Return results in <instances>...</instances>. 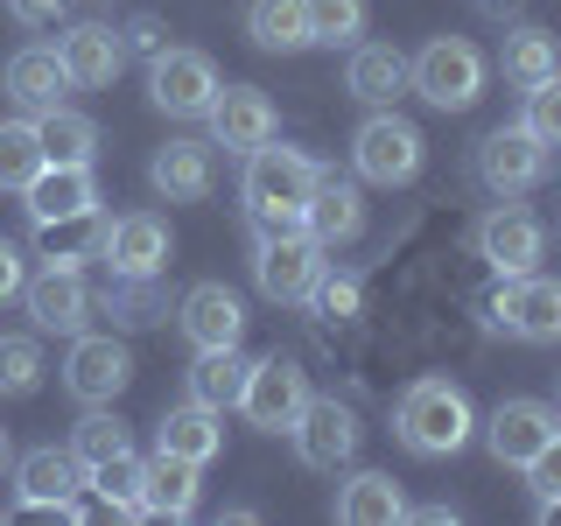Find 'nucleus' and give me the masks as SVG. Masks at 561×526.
I'll return each mask as SVG.
<instances>
[{"mask_svg":"<svg viewBox=\"0 0 561 526\" xmlns=\"http://www.w3.org/2000/svg\"><path fill=\"white\" fill-rule=\"evenodd\" d=\"M309 190H316V162H309V155L260 140V148L245 155V175H239V204H245L253 239H267V232H302Z\"/></svg>","mask_w":561,"mask_h":526,"instance_id":"obj_1","label":"nucleus"},{"mask_svg":"<svg viewBox=\"0 0 561 526\" xmlns=\"http://www.w3.org/2000/svg\"><path fill=\"white\" fill-rule=\"evenodd\" d=\"M393 435H400V449L421 456V464H443V456H456L470 435H478V408H470V393L456 379L421 373L393 408Z\"/></svg>","mask_w":561,"mask_h":526,"instance_id":"obj_2","label":"nucleus"},{"mask_svg":"<svg viewBox=\"0 0 561 526\" xmlns=\"http://www.w3.org/2000/svg\"><path fill=\"white\" fill-rule=\"evenodd\" d=\"M408 92H421L435 113H470L484 99V49L463 35H435L408 57Z\"/></svg>","mask_w":561,"mask_h":526,"instance_id":"obj_3","label":"nucleus"},{"mask_svg":"<svg viewBox=\"0 0 561 526\" xmlns=\"http://www.w3.org/2000/svg\"><path fill=\"white\" fill-rule=\"evenodd\" d=\"M421 162H428V140H421V127L400 119L393 105H373V119L351 134V169L373 190H408L421 175Z\"/></svg>","mask_w":561,"mask_h":526,"instance_id":"obj_4","label":"nucleus"},{"mask_svg":"<svg viewBox=\"0 0 561 526\" xmlns=\"http://www.w3.org/2000/svg\"><path fill=\"white\" fill-rule=\"evenodd\" d=\"M484 323L505 330L519 344H561V281L554 274H499V288L484 295Z\"/></svg>","mask_w":561,"mask_h":526,"instance_id":"obj_5","label":"nucleus"},{"mask_svg":"<svg viewBox=\"0 0 561 526\" xmlns=\"http://www.w3.org/2000/svg\"><path fill=\"white\" fill-rule=\"evenodd\" d=\"M309 408V373L295 358H253V373H245L239 386V414H245V428H260V435H288L295 428V414Z\"/></svg>","mask_w":561,"mask_h":526,"instance_id":"obj_6","label":"nucleus"},{"mask_svg":"<svg viewBox=\"0 0 561 526\" xmlns=\"http://www.w3.org/2000/svg\"><path fill=\"white\" fill-rule=\"evenodd\" d=\"M210 99H218V64L204 49H154L148 57V105L169 119H204Z\"/></svg>","mask_w":561,"mask_h":526,"instance_id":"obj_7","label":"nucleus"},{"mask_svg":"<svg viewBox=\"0 0 561 526\" xmlns=\"http://www.w3.org/2000/svg\"><path fill=\"white\" fill-rule=\"evenodd\" d=\"M470 239H478V260H484L491 274H534L540 253H548V225H540L519 197H499L478 218V232H470Z\"/></svg>","mask_w":561,"mask_h":526,"instance_id":"obj_8","label":"nucleus"},{"mask_svg":"<svg viewBox=\"0 0 561 526\" xmlns=\"http://www.w3.org/2000/svg\"><path fill=\"white\" fill-rule=\"evenodd\" d=\"M330 267V253L316 245L309 232H267L253 239V288L267 295V302H309L316 274Z\"/></svg>","mask_w":561,"mask_h":526,"instance_id":"obj_9","label":"nucleus"},{"mask_svg":"<svg viewBox=\"0 0 561 526\" xmlns=\"http://www.w3.org/2000/svg\"><path fill=\"white\" fill-rule=\"evenodd\" d=\"M288 443H295V456H302L309 470L337 478V470H351V464H358V443H365V428H358V414H351L344 400H316V393H309V408L295 414Z\"/></svg>","mask_w":561,"mask_h":526,"instance_id":"obj_10","label":"nucleus"},{"mask_svg":"<svg viewBox=\"0 0 561 526\" xmlns=\"http://www.w3.org/2000/svg\"><path fill=\"white\" fill-rule=\"evenodd\" d=\"M554 169V148H540L526 127H491L478 140V183L491 197H526V190H540Z\"/></svg>","mask_w":561,"mask_h":526,"instance_id":"obj_11","label":"nucleus"},{"mask_svg":"<svg viewBox=\"0 0 561 526\" xmlns=\"http://www.w3.org/2000/svg\"><path fill=\"white\" fill-rule=\"evenodd\" d=\"M64 386H70V400H84V408H113V400L134 386V351L119 338L78 330V338H70V358H64Z\"/></svg>","mask_w":561,"mask_h":526,"instance_id":"obj_12","label":"nucleus"},{"mask_svg":"<svg viewBox=\"0 0 561 526\" xmlns=\"http://www.w3.org/2000/svg\"><path fill=\"white\" fill-rule=\"evenodd\" d=\"M78 491H84V464L70 449H28V456H14V499H22V513L78 519Z\"/></svg>","mask_w":561,"mask_h":526,"instance_id":"obj_13","label":"nucleus"},{"mask_svg":"<svg viewBox=\"0 0 561 526\" xmlns=\"http://www.w3.org/2000/svg\"><path fill=\"white\" fill-rule=\"evenodd\" d=\"M169 253H175V239H169V225L154 218V210L105 218V245H99L105 274H119V281H154V274L169 267Z\"/></svg>","mask_w":561,"mask_h":526,"instance_id":"obj_14","label":"nucleus"},{"mask_svg":"<svg viewBox=\"0 0 561 526\" xmlns=\"http://www.w3.org/2000/svg\"><path fill=\"white\" fill-rule=\"evenodd\" d=\"M302 232L323 245V253H344V245L365 239V190L337 169H316V190L302 204Z\"/></svg>","mask_w":561,"mask_h":526,"instance_id":"obj_15","label":"nucleus"},{"mask_svg":"<svg viewBox=\"0 0 561 526\" xmlns=\"http://www.w3.org/2000/svg\"><path fill=\"white\" fill-rule=\"evenodd\" d=\"M204 119H210V148H225V155H253L260 140L280 134V113L260 84H218Z\"/></svg>","mask_w":561,"mask_h":526,"instance_id":"obj_16","label":"nucleus"},{"mask_svg":"<svg viewBox=\"0 0 561 526\" xmlns=\"http://www.w3.org/2000/svg\"><path fill=\"white\" fill-rule=\"evenodd\" d=\"M22 309L35 316V330H49V338H78V330L92 323L99 295L84 288V267H43V274H28Z\"/></svg>","mask_w":561,"mask_h":526,"instance_id":"obj_17","label":"nucleus"},{"mask_svg":"<svg viewBox=\"0 0 561 526\" xmlns=\"http://www.w3.org/2000/svg\"><path fill=\"white\" fill-rule=\"evenodd\" d=\"M561 428V414L548 408V400H526V393H513V400H499V408L484 414V449H491V464H505V470H519L526 456H534L548 435Z\"/></svg>","mask_w":561,"mask_h":526,"instance_id":"obj_18","label":"nucleus"},{"mask_svg":"<svg viewBox=\"0 0 561 526\" xmlns=\"http://www.w3.org/2000/svg\"><path fill=\"white\" fill-rule=\"evenodd\" d=\"M148 183L162 190L169 204H204L210 190H218V148H210V140H197V134L169 140V148H154Z\"/></svg>","mask_w":561,"mask_h":526,"instance_id":"obj_19","label":"nucleus"},{"mask_svg":"<svg viewBox=\"0 0 561 526\" xmlns=\"http://www.w3.org/2000/svg\"><path fill=\"white\" fill-rule=\"evenodd\" d=\"M57 57H64L78 92H105V84L119 78V64H127V43H119V28H105V22H70L57 35Z\"/></svg>","mask_w":561,"mask_h":526,"instance_id":"obj_20","label":"nucleus"},{"mask_svg":"<svg viewBox=\"0 0 561 526\" xmlns=\"http://www.w3.org/2000/svg\"><path fill=\"white\" fill-rule=\"evenodd\" d=\"M175 323H183V338L197 351L239 344L245 338V302H239V288H225V281H197V288L175 302Z\"/></svg>","mask_w":561,"mask_h":526,"instance_id":"obj_21","label":"nucleus"},{"mask_svg":"<svg viewBox=\"0 0 561 526\" xmlns=\"http://www.w3.org/2000/svg\"><path fill=\"white\" fill-rule=\"evenodd\" d=\"M8 99L22 105V113L35 119V113H57V105L70 99V70H64V57H57V43H28V49H14L8 57Z\"/></svg>","mask_w":561,"mask_h":526,"instance_id":"obj_22","label":"nucleus"},{"mask_svg":"<svg viewBox=\"0 0 561 526\" xmlns=\"http://www.w3.org/2000/svg\"><path fill=\"white\" fill-rule=\"evenodd\" d=\"M22 210H28V225L99 210V175H92V169H70V162H43V169L22 183Z\"/></svg>","mask_w":561,"mask_h":526,"instance_id":"obj_23","label":"nucleus"},{"mask_svg":"<svg viewBox=\"0 0 561 526\" xmlns=\"http://www.w3.org/2000/svg\"><path fill=\"white\" fill-rule=\"evenodd\" d=\"M197 499H204V464L154 449L148 470H140V505H148V519H190Z\"/></svg>","mask_w":561,"mask_h":526,"instance_id":"obj_24","label":"nucleus"},{"mask_svg":"<svg viewBox=\"0 0 561 526\" xmlns=\"http://www.w3.org/2000/svg\"><path fill=\"white\" fill-rule=\"evenodd\" d=\"M344 92L358 105H393L408 92V49L400 43H351V64H344Z\"/></svg>","mask_w":561,"mask_h":526,"instance_id":"obj_25","label":"nucleus"},{"mask_svg":"<svg viewBox=\"0 0 561 526\" xmlns=\"http://www.w3.org/2000/svg\"><path fill=\"white\" fill-rule=\"evenodd\" d=\"M35 232V260L43 267H92L105 245V210H78V218H43Z\"/></svg>","mask_w":561,"mask_h":526,"instance_id":"obj_26","label":"nucleus"},{"mask_svg":"<svg viewBox=\"0 0 561 526\" xmlns=\"http://www.w3.org/2000/svg\"><path fill=\"white\" fill-rule=\"evenodd\" d=\"M337 519L344 526H393V519H408V491L393 484V470H351L337 484Z\"/></svg>","mask_w":561,"mask_h":526,"instance_id":"obj_27","label":"nucleus"},{"mask_svg":"<svg viewBox=\"0 0 561 526\" xmlns=\"http://www.w3.org/2000/svg\"><path fill=\"white\" fill-rule=\"evenodd\" d=\"M154 449L190 456V464H210V456L225 449V414L204 408V400H183V408H169L162 421H154Z\"/></svg>","mask_w":561,"mask_h":526,"instance_id":"obj_28","label":"nucleus"},{"mask_svg":"<svg viewBox=\"0 0 561 526\" xmlns=\"http://www.w3.org/2000/svg\"><path fill=\"white\" fill-rule=\"evenodd\" d=\"M245 373H253V358H245L239 344H210V351H197V358H190L183 386H190V400H204V408L225 414V408H239Z\"/></svg>","mask_w":561,"mask_h":526,"instance_id":"obj_29","label":"nucleus"},{"mask_svg":"<svg viewBox=\"0 0 561 526\" xmlns=\"http://www.w3.org/2000/svg\"><path fill=\"white\" fill-rule=\"evenodd\" d=\"M245 35H253V49H267V57L316 49L309 43V0H253V8H245Z\"/></svg>","mask_w":561,"mask_h":526,"instance_id":"obj_30","label":"nucleus"},{"mask_svg":"<svg viewBox=\"0 0 561 526\" xmlns=\"http://www.w3.org/2000/svg\"><path fill=\"white\" fill-rule=\"evenodd\" d=\"M35 134H43V155H49V162H70V169H92L99 162V119L78 113V105L35 113Z\"/></svg>","mask_w":561,"mask_h":526,"instance_id":"obj_31","label":"nucleus"},{"mask_svg":"<svg viewBox=\"0 0 561 526\" xmlns=\"http://www.w3.org/2000/svg\"><path fill=\"white\" fill-rule=\"evenodd\" d=\"M140 470H148V456L119 449V456H105V464L84 470V484H92V499L105 505V513H119V519H148V505H140Z\"/></svg>","mask_w":561,"mask_h":526,"instance_id":"obj_32","label":"nucleus"},{"mask_svg":"<svg viewBox=\"0 0 561 526\" xmlns=\"http://www.w3.org/2000/svg\"><path fill=\"white\" fill-rule=\"evenodd\" d=\"M499 70H505V84H519V92H526V84H540V78H554V70H561V43H554L548 28L526 22V28H513L499 43Z\"/></svg>","mask_w":561,"mask_h":526,"instance_id":"obj_33","label":"nucleus"},{"mask_svg":"<svg viewBox=\"0 0 561 526\" xmlns=\"http://www.w3.org/2000/svg\"><path fill=\"white\" fill-rule=\"evenodd\" d=\"M43 344L28 338V330H0V400H28L35 386H43Z\"/></svg>","mask_w":561,"mask_h":526,"instance_id":"obj_34","label":"nucleus"},{"mask_svg":"<svg viewBox=\"0 0 561 526\" xmlns=\"http://www.w3.org/2000/svg\"><path fill=\"white\" fill-rule=\"evenodd\" d=\"M43 134H35V119H0V190H14L22 197V183L35 169H43Z\"/></svg>","mask_w":561,"mask_h":526,"instance_id":"obj_35","label":"nucleus"},{"mask_svg":"<svg viewBox=\"0 0 561 526\" xmlns=\"http://www.w3.org/2000/svg\"><path fill=\"white\" fill-rule=\"evenodd\" d=\"M373 22V8L365 0H309V43L316 49H351Z\"/></svg>","mask_w":561,"mask_h":526,"instance_id":"obj_36","label":"nucleus"},{"mask_svg":"<svg viewBox=\"0 0 561 526\" xmlns=\"http://www.w3.org/2000/svg\"><path fill=\"white\" fill-rule=\"evenodd\" d=\"M119 449H134L127 443V421H119L113 408H84L78 428H70V456L92 470V464H105V456H119Z\"/></svg>","mask_w":561,"mask_h":526,"instance_id":"obj_37","label":"nucleus"},{"mask_svg":"<svg viewBox=\"0 0 561 526\" xmlns=\"http://www.w3.org/2000/svg\"><path fill=\"white\" fill-rule=\"evenodd\" d=\"M519 127L540 140V148H561V70L554 78H540V84H526V113H519Z\"/></svg>","mask_w":561,"mask_h":526,"instance_id":"obj_38","label":"nucleus"},{"mask_svg":"<svg viewBox=\"0 0 561 526\" xmlns=\"http://www.w3.org/2000/svg\"><path fill=\"white\" fill-rule=\"evenodd\" d=\"M365 302V288H358V274H337V267H323L316 274V288H309V309L316 316H330V323H351Z\"/></svg>","mask_w":561,"mask_h":526,"instance_id":"obj_39","label":"nucleus"},{"mask_svg":"<svg viewBox=\"0 0 561 526\" xmlns=\"http://www.w3.org/2000/svg\"><path fill=\"white\" fill-rule=\"evenodd\" d=\"M105 316H119V323H154L162 316V302H154V281H119L113 274V288H105Z\"/></svg>","mask_w":561,"mask_h":526,"instance_id":"obj_40","label":"nucleus"},{"mask_svg":"<svg viewBox=\"0 0 561 526\" xmlns=\"http://www.w3.org/2000/svg\"><path fill=\"white\" fill-rule=\"evenodd\" d=\"M526 491H534V505H548V499H561V428L548 435V443H540L534 456H526Z\"/></svg>","mask_w":561,"mask_h":526,"instance_id":"obj_41","label":"nucleus"},{"mask_svg":"<svg viewBox=\"0 0 561 526\" xmlns=\"http://www.w3.org/2000/svg\"><path fill=\"white\" fill-rule=\"evenodd\" d=\"M22 288H28V253L14 239H0V309L22 302Z\"/></svg>","mask_w":561,"mask_h":526,"instance_id":"obj_42","label":"nucleus"},{"mask_svg":"<svg viewBox=\"0 0 561 526\" xmlns=\"http://www.w3.org/2000/svg\"><path fill=\"white\" fill-rule=\"evenodd\" d=\"M64 8H70V0H8V14H14L22 28H57Z\"/></svg>","mask_w":561,"mask_h":526,"instance_id":"obj_43","label":"nucleus"},{"mask_svg":"<svg viewBox=\"0 0 561 526\" xmlns=\"http://www.w3.org/2000/svg\"><path fill=\"white\" fill-rule=\"evenodd\" d=\"M119 43L140 49V57H154V49H169V28L154 22V14H134V28H119Z\"/></svg>","mask_w":561,"mask_h":526,"instance_id":"obj_44","label":"nucleus"},{"mask_svg":"<svg viewBox=\"0 0 561 526\" xmlns=\"http://www.w3.org/2000/svg\"><path fill=\"white\" fill-rule=\"evenodd\" d=\"M534 513L548 519V526H561V499H548V505H534Z\"/></svg>","mask_w":561,"mask_h":526,"instance_id":"obj_45","label":"nucleus"},{"mask_svg":"<svg viewBox=\"0 0 561 526\" xmlns=\"http://www.w3.org/2000/svg\"><path fill=\"white\" fill-rule=\"evenodd\" d=\"M8 464H14V435L0 428V470H8Z\"/></svg>","mask_w":561,"mask_h":526,"instance_id":"obj_46","label":"nucleus"},{"mask_svg":"<svg viewBox=\"0 0 561 526\" xmlns=\"http://www.w3.org/2000/svg\"><path fill=\"white\" fill-rule=\"evenodd\" d=\"M484 8H491V0H484Z\"/></svg>","mask_w":561,"mask_h":526,"instance_id":"obj_47","label":"nucleus"}]
</instances>
